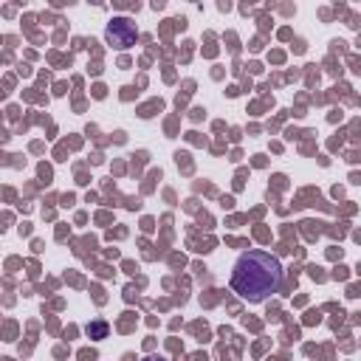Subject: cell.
Instances as JSON below:
<instances>
[{
  "instance_id": "obj_2",
  "label": "cell",
  "mask_w": 361,
  "mask_h": 361,
  "mask_svg": "<svg viewBox=\"0 0 361 361\" xmlns=\"http://www.w3.org/2000/svg\"><path fill=\"white\" fill-rule=\"evenodd\" d=\"M104 37H107V42L113 48L124 51V48H130L138 39V28H135V23L130 17H113L107 23V28H104Z\"/></svg>"
},
{
  "instance_id": "obj_4",
  "label": "cell",
  "mask_w": 361,
  "mask_h": 361,
  "mask_svg": "<svg viewBox=\"0 0 361 361\" xmlns=\"http://www.w3.org/2000/svg\"><path fill=\"white\" fill-rule=\"evenodd\" d=\"M144 361H166V358H161V355H147Z\"/></svg>"
},
{
  "instance_id": "obj_1",
  "label": "cell",
  "mask_w": 361,
  "mask_h": 361,
  "mask_svg": "<svg viewBox=\"0 0 361 361\" xmlns=\"http://www.w3.org/2000/svg\"><path fill=\"white\" fill-rule=\"evenodd\" d=\"M282 285V262L259 248L237 257L231 268V290L248 302H265Z\"/></svg>"
},
{
  "instance_id": "obj_3",
  "label": "cell",
  "mask_w": 361,
  "mask_h": 361,
  "mask_svg": "<svg viewBox=\"0 0 361 361\" xmlns=\"http://www.w3.org/2000/svg\"><path fill=\"white\" fill-rule=\"evenodd\" d=\"M107 330H110V327H107V322H104V319H96V322H90V324L85 327V333H87L93 341H99V338H107Z\"/></svg>"
}]
</instances>
